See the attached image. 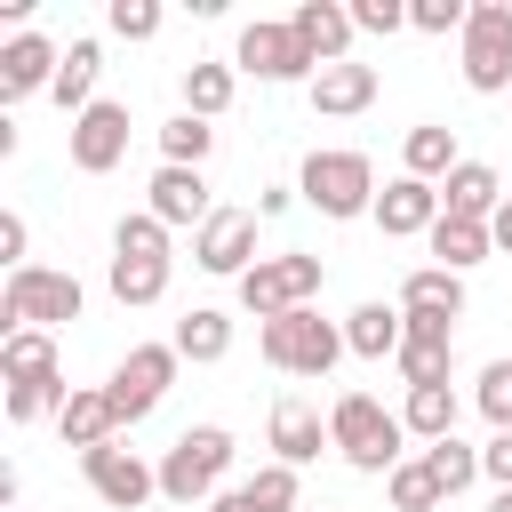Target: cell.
I'll use <instances>...</instances> for the list:
<instances>
[{"label": "cell", "instance_id": "6da1fadb", "mask_svg": "<svg viewBox=\"0 0 512 512\" xmlns=\"http://www.w3.org/2000/svg\"><path fill=\"white\" fill-rule=\"evenodd\" d=\"M328 440H336V456H344L352 472H384V480H392V464H408V456H400L408 424H400L376 392H344V400L328 408Z\"/></svg>", "mask_w": 512, "mask_h": 512}, {"label": "cell", "instance_id": "7a4b0ae2", "mask_svg": "<svg viewBox=\"0 0 512 512\" xmlns=\"http://www.w3.org/2000/svg\"><path fill=\"white\" fill-rule=\"evenodd\" d=\"M224 472H232V432L224 424H192L160 456V496L168 504H216L224 496Z\"/></svg>", "mask_w": 512, "mask_h": 512}, {"label": "cell", "instance_id": "3957f363", "mask_svg": "<svg viewBox=\"0 0 512 512\" xmlns=\"http://www.w3.org/2000/svg\"><path fill=\"white\" fill-rule=\"evenodd\" d=\"M80 280L72 272H48V264H24V272H8V288H0V328L8 336H24V328H64V320H80Z\"/></svg>", "mask_w": 512, "mask_h": 512}, {"label": "cell", "instance_id": "277c9868", "mask_svg": "<svg viewBox=\"0 0 512 512\" xmlns=\"http://www.w3.org/2000/svg\"><path fill=\"white\" fill-rule=\"evenodd\" d=\"M256 344H264V360H272L280 376H328V368L352 352V344H344V328H328L312 304H304V312L264 320V336H256Z\"/></svg>", "mask_w": 512, "mask_h": 512}, {"label": "cell", "instance_id": "5b68a950", "mask_svg": "<svg viewBox=\"0 0 512 512\" xmlns=\"http://www.w3.org/2000/svg\"><path fill=\"white\" fill-rule=\"evenodd\" d=\"M296 192L320 208V216H376V168H368V152H312L304 160V176H296Z\"/></svg>", "mask_w": 512, "mask_h": 512}, {"label": "cell", "instance_id": "8992f818", "mask_svg": "<svg viewBox=\"0 0 512 512\" xmlns=\"http://www.w3.org/2000/svg\"><path fill=\"white\" fill-rule=\"evenodd\" d=\"M312 296H320V256H304V248H280V256H264V264L240 280V304H248L256 320L304 312Z\"/></svg>", "mask_w": 512, "mask_h": 512}, {"label": "cell", "instance_id": "52a82bcc", "mask_svg": "<svg viewBox=\"0 0 512 512\" xmlns=\"http://www.w3.org/2000/svg\"><path fill=\"white\" fill-rule=\"evenodd\" d=\"M176 368H184V352L176 344H136L120 368H112V384H104V400H112V416H120V432L128 424H144L152 408H160V392L176 384Z\"/></svg>", "mask_w": 512, "mask_h": 512}, {"label": "cell", "instance_id": "ba28073f", "mask_svg": "<svg viewBox=\"0 0 512 512\" xmlns=\"http://www.w3.org/2000/svg\"><path fill=\"white\" fill-rule=\"evenodd\" d=\"M464 80L480 96L512 88V0H480L472 8V24H464Z\"/></svg>", "mask_w": 512, "mask_h": 512}, {"label": "cell", "instance_id": "9c48e42d", "mask_svg": "<svg viewBox=\"0 0 512 512\" xmlns=\"http://www.w3.org/2000/svg\"><path fill=\"white\" fill-rule=\"evenodd\" d=\"M80 472H88V488H96L112 512H144V504L160 496V464H144V456H136V448H120V440L88 448V456H80Z\"/></svg>", "mask_w": 512, "mask_h": 512}, {"label": "cell", "instance_id": "30bf717a", "mask_svg": "<svg viewBox=\"0 0 512 512\" xmlns=\"http://www.w3.org/2000/svg\"><path fill=\"white\" fill-rule=\"evenodd\" d=\"M192 264L200 272H224V280H248L264 256H256V216L248 208H216L200 232H192Z\"/></svg>", "mask_w": 512, "mask_h": 512}, {"label": "cell", "instance_id": "8fae6325", "mask_svg": "<svg viewBox=\"0 0 512 512\" xmlns=\"http://www.w3.org/2000/svg\"><path fill=\"white\" fill-rule=\"evenodd\" d=\"M120 160H128V104L96 96V104L72 120V168H80V176H112Z\"/></svg>", "mask_w": 512, "mask_h": 512}, {"label": "cell", "instance_id": "7c38bea8", "mask_svg": "<svg viewBox=\"0 0 512 512\" xmlns=\"http://www.w3.org/2000/svg\"><path fill=\"white\" fill-rule=\"evenodd\" d=\"M240 72H256V80H304L312 88V56H304V40L288 32V24H248L240 32Z\"/></svg>", "mask_w": 512, "mask_h": 512}, {"label": "cell", "instance_id": "4fadbf2b", "mask_svg": "<svg viewBox=\"0 0 512 512\" xmlns=\"http://www.w3.org/2000/svg\"><path fill=\"white\" fill-rule=\"evenodd\" d=\"M376 224H384V240H416V232H432L440 224V184H424V176H392L384 192H376Z\"/></svg>", "mask_w": 512, "mask_h": 512}, {"label": "cell", "instance_id": "5bb4252c", "mask_svg": "<svg viewBox=\"0 0 512 512\" xmlns=\"http://www.w3.org/2000/svg\"><path fill=\"white\" fill-rule=\"evenodd\" d=\"M288 32L304 40V56L328 72V64H352V8H336V0H304L296 16H288Z\"/></svg>", "mask_w": 512, "mask_h": 512}, {"label": "cell", "instance_id": "9a60e30c", "mask_svg": "<svg viewBox=\"0 0 512 512\" xmlns=\"http://www.w3.org/2000/svg\"><path fill=\"white\" fill-rule=\"evenodd\" d=\"M144 192H152V216H160L168 232H176V224H192V232H200V224L216 216V200H208V184H200V168H168V160H160Z\"/></svg>", "mask_w": 512, "mask_h": 512}, {"label": "cell", "instance_id": "2e32d148", "mask_svg": "<svg viewBox=\"0 0 512 512\" xmlns=\"http://www.w3.org/2000/svg\"><path fill=\"white\" fill-rule=\"evenodd\" d=\"M504 208V184L488 160H456V176L440 184V216H464V224H488Z\"/></svg>", "mask_w": 512, "mask_h": 512}, {"label": "cell", "instance_id": "e0dca14e", "mask_svg": "<svg viewBox=\"0 0 512 512\" xmlns=\"http://www.w3.org/2000/svg\"><path fill=\"white\" fill-rule=\"evenodd\" d=\"M56 48L40 40V32H16L8 48H0V96H32V88H56Z\"/></svg>", "mask_w": 512, "mask_h": 512}, {"label": "cell", "instance_id": "ac0fdd59", "mask_svg": "<svg viewBox=\"0 0 512 512\" xmlns=\"http://www.w3.org/2000/svg\"><path fill=\"white\" fill-rule=\"evenodd\" d=\"M368 104H376V64H328V72H312V112L352 120Z\"/></svg>", "mask_w": 512, "mask_h": 512}, {"label": "cell", "instance_id": "d6986e66", "mask_svg": "<svg viewBox=\"0 0 512 512\" xmlns=\"http://www.w3.org/2000/svg\"><path fill=\"white\" fill-rule=\"evenodd\" d=\"M272 448H280V464H312L320 448H336L328 440V424H320V408H304V400H272Z\"/></svg>", "mask_w": 512, "mask_h": 512}, {"label": "cell", "instance_id": "ffe728a7", "mask_svg": "<svg viewBox=\"0 0 512 512\" xmlns=\"http://www.w3.org/2000/svg\"><path fill=\"white\" fill-rule=\"evenodd\" d=\"M344 344H352L360 360H400V344H408V312H400V304H360V312L344 320Z\"/></svg>", "mask_w": 512, "mask_h": 512}, {"label": "cell", "instance_id": "44dd1931", "mask_svg": "<svg viewBox=\"0 0 512 512\" xmlns=\"http://www.w3.org/2000/svg\"><path fill=\"white\" fill-rule=\"evenodd\" d=\"M56 432H64V448H104V440H120V416H112V400L104 392H72L64 408H56Z\"/></svg>", "mask_w": 512, "mask_h": 512}, {"label": "cell", "instance_id": "7402d4cb", "mask_svg": "<svg viewBox=\"0 0 512 512\" xmlns=\"http://www.w3.org/2000/svg\"><path fill=\"white\" fill-rule=\"evenodd\" d=\"M400 312H440V320H464V272L416 264V272L400 280Z\"/></svg>", "mask_w": 512, "mask_h": 512}, {"label": "cell", "instance_id": "603a6c76", "mask_svg": "<svg viewBox=\"0 0 512 512\" xmlns=\"http://www.w3.org/2000/svg\"><path fill=\"white\" fill-rule=\"evenodd\" d=\"M96 72H104L96 40H72V48H64V64H56V88H48V96H56V104H64L72 120H80V112L96 104Z\"/></svg>", "mask_w": 512, "mask_h": 512}, {"label": "cell", "instance_id": "cb8c5ba5", "mask_svg": "<svg viewBox=\"0 0 512 512\" xmlns=\"http://www.w3.org/2000/svg\"><path fill=\"white\" fill-rule=\"evenodd\" d=\"M168 344H176L184 360H200V368H208V360H224V352H232V320H224L216 304H192V312L176 320V336H168Z\"/></svg>", "mask_w": 512, "mask_h": 512}, {"label": "cell", "instance_id": "d4e9b609", "mask_svg": "<svg viewBox=\"0 0 512 512\" xmlns=\"http://www.w3.org/2000/svg\"><path fill=\"white\" fill-rule=\"evenodd\" d=\"M424 240H432L440 272H472V264H480V256L496 248V240H488V224H464V216H440V224H432Z\"/></svg>", "mask_w": 512, "mask_h": 512}, {"label": "cell", "instance_id": "484cf974", "mask_svg": "<svg viewBox=\"0 0 512 512\" xmlns=\"http://www.w3.org/2000/svg\"><path fill=\"white\" fill-rule=\"evenodd\" d=\"M400 424H408L424 448H432V440H456V392H448V384H416L408 408H400Z\"/></svg>", "mask_w": 512, "mask_h": 512}, {"label": "cell", "instance_id": "4316f807", "mask_svg": "<svg viewBox=\"0 0 512 512\" xmlns=\"http://www.w3.org/2000/svg\"><path fill=\"white\" fill-rule=\"evenodd\" d=\"M0 376H8V384H40V376H56V336H48V328L8 336V344H0Z\"/></svg>", "mask_w": 512, "mask_h": 512}, {"label": "cell", "instance_id": "83f0119b", "mask_svg": "<svg viewBox=\"0 0 512 512\" xmlns=\"http://www.w3.org/2000/svg\"><path fill=\"white\" fill-rule=\"evenodd\" d=\"M400 160H408V176H424V184L440 176V184H448V176H456V136H448L440 120H424V128H408V152H400Z\"/></svg>", "mask_w": 512, "mask_h": 512}, {"label": "cell", "instance_id": "f1b7e54d", "mask_svg": "<svg viewBox=\"0 0 512 512\" xmlns=\"http://www.w3.org/2000/svg\"><path fill=\"white\" fill-rule=\"evenodd\" d=\"M112 296L120 304H160L168 296V256H112Z\"/></svg>", "mask_w": 512, "mask_h": 512}, {"label": "cell", "instance_id": "f546056e", "mask_svg": "<svg viewBox=\"0 0 512 512\" xmlns=\"http://www.w3.org/2000/svg\"><path fill=\"white\" fill-rule=\"evenodd\" d=\"M224 104H232V64H184V112L216 120Z\"/></svg>", "mask_w": 512, "mask_h": 512}, {"label": "cell", "instance_id": "4dcf8cb0", "mask_svg": "<svg viewBox=\"0 0 512 512\" xmlns=\"http://www.w3.org/2000/svg\"><path fill=\"white\" fill-rule=\"evenodd\" d=\"M208 152H216V128H208V120H192V112H176V120L160 128V160H168V168H200Z\"/></svg>", "mask_w": 512, "mask_h": 512}, {"label": "cell", "instance_id": "1f68e13d", "mask_svg": "<svg viewBox=\"0 0 512 512\" xmlns=\"http://www.w3.org/2000/svg\"><path fill=\"white\" fill-rule=\"evenodd\" d=\"M384 488H392V504H400V512H432V504H448V488L432 480V464H424V456L392 464V480H384Z\"/></svg>", "mask_w": 512, "mask_h": 512}, {"label": "cell", "instance_id": "d6a6232c", "mask_svg": "<svg viewBox=\"0 0 512 512\" xmlns=\"http://www.w3.org/2000/svg\"><path fill=\"white\" fill-rule=\"evenodd\" d=\"M424 464H432V480H440L448 496H464V488L480 480V448H464V440H432Z\"/></svg>", "mask_w": 512, "mask_h": 512}, {"label": "cell", "instance_id": "836d02e7", "mask_svg": "<svg viewBox=\"0 0 512 512\" xmlns=\"http://www.w3.org/2000/svg\"><path fill=\"white\" fill-rule=\"evenodd\" d=\"M112 256H168V224L144 208V216H120V232H112Z\"/></svg>", "mask_w": 512, "mask_h": 512}, {"label": "cell", "instance_id": "e575fe53", "mask_svg": "<svg viewBox=\"0 0 512 512\" xmlns=\"http://www.w3.org/2000/svg\"><path fill=\"white\" fill-rule=\"evenodd\" d=\"M72 392H64V376H40V384H8V424H32V416H48V408H64Z\"/></svg>", "mask_w": 512, "mask_h": 512}, {"label": "cell", "instance_id": "d590c367", "mask_svg": "<svg viewBox=\"0 0 512 512\" xmlns=\"http://www.w3.org/2000/svg\"><path fill=\"white\" fill-rule=\"evenodd\" d=\"M240 488L256 496V512H296V464H280V456H272L256 480H240Z\"/></svg>", "mask_w": 512, "mask_h": 512}, {"label": "cell", "instance_id": "8d00e7d4", "mask_svg": "<svg viewBox=\"0 0 512 512\" xmlns=\"http://www.w3.org/2000/svg\"><path fill=\"white\" fill-rule=\"evenodd\" d=\"M480 416H488L496 432H512V360H488V368H480Z\"/></svg>", "mask_w": 512, "mask_h": 512}, {"label": "cell", "instance_id": "74e56055", "mask_svg": "<svg viewBox=\"0 0 512 512\" xmlns=\"http://www.w3.org/2000/svg\"><path fill=\"white\" fill-rule=\"evenodd\" d=\"M408 24H416V32H464L472 8H464V0H408Z\"/></svg>", "mask_w": 512, "mask_h": 512}, {"label": "cell", "instance_id": "f35d334b", "mask_svg": "<svg viewBox=\"0 0 512 512\" xmlns=\"http://www.w3.org/2000/svg\"><path fill=\"white\" fill-rule=\"evenodd\" d=\"M112 32L120 40H152L160 32V0H112Z\"/></svg>", "mask_w": 512, "mask_h": 512}, {"label": "cell", "instance_id": "ab89813d", "mask_svg": "<svg viewBox=\"0 0 512 512\" xmlns=\"http://www.w3.org/2000/svg\"><path fill=\"white\" fill-rule=\"evenodd\" d=\"M408 0H352V32H400Z\"/></svg>", "mask_w": 512, "mask_h": 512}, {"label": "cell", "instance_id": "60d3db41", "mask_svg": "<svg viewBox=\"0 0 512 512\" xmlns=\"http://www.w3.org/2000/svg\"><path fill=\"white\" fill-rule=\"evenodd\" d=\"M480 472H488L496 488H512V432H496V440L480 448Z\"/></svg>", "mask_w": 512, "mask_h": 512}, {"label": "cell", "instance_id": "b9f144b4", "mask_svg": "<svg viewBox=\"0 0 512 512\" xmlns=\"http://www.w3.org/2000/svg\"><path fill=\"white\" fill-rule=\"evenodd\" d=\"M0 264L24 272V216H0Z\"/></svg>", "mask_w": 512, "mask_h": 512}, {"label": "cell", "instance_id": "7bdbcfd3", "mask_svg": "<svg viewBox=\"0 0 512 512\" xmlns=\"http://www.w3.org/2000/svg\"><path fill=\"white\" fill-rule=\"evenodd\" d=\"M488 240H496V248H512V192H504V208L488 216Z\"/></svg>", "mask_w": 512, "mask_h": 512}, {"label": "cell", "instance_id": "ee69618b", "mask_svg": "<svg viewBox=\"0 0 512 512\" xmlns=\"http://www.w3.org/2000/svg\"><path fill=\"white\" fill-rule=\"evenodd\" d=\"M208 512H256V496H248V488H224V496H216Z\"/></svg>", "mask_w": 512, "mask_h": 512}, {"label": "cell", "instance_id": "f6af8a7d", "mask_svg": "<svg viewBox=\"0 0 512 512\" xmlns=\"http://www.w3.org/2000/svg\"><path fill=\"white\" fill-rule=\"evenodd\" d=\"M488 512H512V488H496V504H488Z\"/></svg>", "mask_w": 512, "mask_h": 512}]
</instances>
